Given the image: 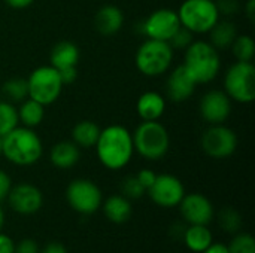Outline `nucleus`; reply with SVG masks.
<instances>
[{
	"label": "nucleus",
	"mask_w": 255,
	"mask_h": 253,
	"mask_svg": "<svg viewBox=\"0 0 255 253\" xmlns=\"http://www.w3.org/2000/svg\"><path fill=\"white\" fill-rule=\"evenodd\" d=\"M49 63L57 70L76 67L79 63V48L70 40L55 43L49 54Z\"/></svg>",
	"instance_id": "20"
},
{
	"label": "nucleus",
	"mask_w": 255,
	"mask_h": 253,
	"mask_svg": "<svg viewBox=\"0 0 255 253\" xmlns=\"http://www.w3.org/2000/svg\"><path fill=\"white\" fill-rule=\"evenodd\" d=\"M18 110V119L22 127L27 128H36L42 124L45 118V106L37 103L36 100L27 97L24 101H21Z\"/></svg>",
	"instance_id": "24"
},
{
	"label": "nucleus",
	"mask_w": 255,
	"mask_h": 253,
	"mask_svg": "<svg viewBox=\"0 0 255 253\" xmlns=\"http://www.w3.org/2000/svg\"><path fill=\"white\" fill-rule=\"evenodd\" d=\"M215 3L220 15H236L241 9L239 0H217Z\"/></svg>",
	"instance_id": "33"
},
{
	"label": "nucleus",
	"mask_w": 255,
	"mask_h": 253,
	"mask_svg": "<svg viewBox=\"0 0 255 253\" xmlns=\"http://www.w3.org/2000/svg\"><path fill=\"white\" fill-rule=\"evenodd\" d=\"M182 239L185 246L194 253H202L214 243L212 233L209 231L208 225H190L184 231Z\"/></svg>",
	"instance_id": "22"
},
{
	"label": "nucleus",
	"mask_w": 255,
	"mask_h": 253,
	"mask_svg": "<svg viewBox=\"0 0 255 253\" xmlns=\"http://www.w3.org/2000/svg\"><path fill=\"white\" fill-rule=\"evenodd\" d=\"M94 149L103 167L118 171L133 158L134 146L131 131L120 124L108 125L106 128H102Z\"/></svg>",
	"instance_id": "1"
},
{
	"label": "nucleus",
	"mask_w": 255,
	"mask_h": 253,
	"mask_svg": "<svg viewBox=\"0 0 255 253\" xmlns=\"http://www.w3.org/2000/svg\"><path fill=\"white\" fill-rule=\"evenodd\" d=\"M176 12L181 25L193 34L209 33L221 16L215 0H184Z\"/></svg>",
	"instance_id": "6"
},
{
	"label": "nucleus",
	"mask_w": 255,
	"mask_h": 253,
	"mask_svg": "<svg viewBox=\"0 0 255 253\" xmlns=\"http://www.w3.org/2000/svg\"><path fill=\"white\" fill-rule=\"evenodd\" d=\"M3 95L7 98L10 103H21L28 97V86H27V79L24 78H12L7 79L3 86H1Z\"/></svg>",
	"instance_id": "26"
},
{
	"label": "nucleus",
	"mask_w": 255,
	"mask_h": 253,
	"mask_svg": "<svg viewBox=\"0 0 255 253\" xmlns=\"http://www.w3.org/2000/svg\"><path fill=\"white\" fill-rule=\"evenodd\" d=\"M202 253H230L229 248L223 243H212L206 251H203Z\"/></svg>",
	"instance_id": "42"
},
{
	"label": "nucleus",
	"mask_w": 255,
	"mask_h": 253,
	"mask_svg": "<svg viewBox=\"0 0 255 253\" xmlns=\"http://www.w3.org/2000/svg\"><path fill=\"white\" fill-rule=\"evenodd\" d=\"M15 253H39V245L31 239H24L15 245Z\"/></svg>",
	"instance_id": "35"
},
{
	"label": "nucleus",
	"mask_w": 255,
	"mask_h": 253,
	"mask_svg": "<svg viewBox=\"0 0 255 253\" xmlns=\"http://www.w3.org/2000/svg\"><path fill=\"white\" fill-rule=\"evenodd\" d=\"M103 213L108 221L120 225L130 219L131 216V204L130 200L124 195H111L103 203Z\"/></svg>",
	"instance_id": "21"
},
{
	"label": "nucleus",
	"mask_w": 255,
	"mask_h": 253,
	"mask_svg": "<svg viewBox=\"0 0 255 253\" xmlns=\"http://www.w3.org/2000/svg\"><path fill=\"white\" fill-rule=\"evenodd\" d=\"M151 200L164 209H172L179 206L181 200L185 195L184 183L173 174H157L152 186L146 191Z\"/></svg>",
	"instance_id": "12"
},
{
	"label": "nucleus",
	"mask_w": 255,
	"mask_h": 253,
	"mask_svg": "<svg viewBox=\"0 0 255 253\" xmlns=\"http://www.w3.org/2000/svg\"><path fill=\"white\" fill-rule=\"evenodd\" d=\"M124 24V13L118 6L105 4L94 16V27L102 36L117 34Z\"/></svg>",
	"instance_id": "17"
},
{
	"label": "nucleus",
	"mask_w": 255,
	"mask_h": 253,
	"mask_svg": "<svg viewBox=\"0 0 255 253\" xmlns=\"http://www.w3.org/2000/svg\"><path fill=\"white\" fill-rule=\"evenodd\" d=\"M18 125H19V119L15 104L7 100L0 101V137L6 136Z\"/></svg>",
	"instance_id": "28"
},
{
	"label": "nucleus",
	"mask_w": 255,
	"mask_h": 253,
	"mask_svg": "<svg viewBox=\"0 0 255 253\" xmlns=\"http://www.w3.org/2000/svg\"><path fill=\"white\" fill-rule=\"evenodd\" d=\"M100 131H102V128L96 122L87 121V119L79 121L72 128V142L78 148H84V149L94 148L97 143V139L100 136Z\"/></svg>",
	"instance_id": "23"
},
{
	"label": "nucleus",
	"mask_w": 255,
	"mask_h": 253,
	"mask_svg": "<svg viewBox=\"0 0 255 253\" xmlns=\"http://www.w3.org/2000/svg\"><path fill=\"white\" fill-rule=\"evenodd\" d=\"M193 36H194V34H193L190 30H187L185 27L181 25V27L176 30V33L170 37L169 45L172 46L173 51H185V49L194 42Z\"/></svg>",
	"instance_id": "32"
},
{
	"label": "nucleus",
	"mask_w": 255,
	"mask_h": 253,
	"mask_svg": "<svg viewBox=\"0 0 255 253\" xmlns=\"http://www.w3.org/2000/svg\"><path fill=\"white\" fill-rule=\"evenodd\" d=\"M200 145L208 157L214 160H226L236 152L239 140L232 128L224 124H215L203 131Z\"/></svg>",
	"instance_id": "9"
},
{
	"label": "nucleus",
	"mask_w": 255,
	"mask_h": 253,
	"mask_svg": "<svg viewBox=\"0 0 255 253\" xmlns=\"http://www.w3.org/2000/svg\"><path fill=\"white\" fill-rule=\"evenodd\" d=\"M7 201L15 213L30 216L42 209L43 194L37 186L31 183H18L10 188L7 194Z\"/></svg>",
	"instance_id": "14"
},
{
	"label": "nucleus",
	"mask_w": 255,
	"mask_h": 253,
	"mask_svg": "<svg viewBox=\"0 0 255 253\" xmlns=\"http://www.w3.org/2000/svg\"><path fill=\"white\" fill-rule=\"evenodd\" d=\"M220 225L226 233H238L242 227V218L238 213V210L232 209V207H226L220 212L218 216Z\"/></svg>",
	"instance_id": "29"
},
{
	"label": "nucleus",
	"mask_w": 255,
	"mask_h": 253,
	"mask_svg": "<svg viewBox=\"0 0 255 253\" xmlns=\"http://www.w3.org/2000/svg\"><path fill=\"white\" fill-rule=\"evenodd\" d=\"M136 177H137L139 183L145 188V191H148V189L152 186V183H154L157 174H155L152 170H149V169H143V170H140V171L136 174Z\"/></svg>",
	"instance_id": "34"
},
{
	"label": "nucleus",
	"mask_w": 255,
	"mask_h": 253,
	"mask_svg": "<svg viewBox=\"0 0 255 253\" xmlns=\"http://www.w3.org/2000/svg\"><path fill=\"white\" fill-rule=\"evenodd\" d=\"M81 158V148H78L72 140L57 142L49 151V161L54 167L60 170H69L78 164Z\"/></svg>",
	"instance_id": "19"
},
{
	"label": "nucleus",
	"mask_w": 255,
	"mask_h": 253,
	"mask_svg": "<svg viewBox=\"0 0 255 253\" xmlns=\"http://www.w3.org/2000/svg\"><path fill=\"white\" fill-rule=\"evenodd\" d=\"M12 188V180L9 177L7 173H4L3 170H0V203L7 198V194Z\"/></svg>",
	"instance_id": "36"
},
{
	"label": "nucleus",
	"mask_w": 255,
	"mask_h": 253,
	"mask_svg": "<svg viewBox=\"0 0 255 253\" xmlns=\"http://www.w3.org/2000/svg\"><path fill=\"white\" fill-rule=\"evenodd\" d=\"M134 151L148 161H158L166 157L170 148V136L158 121H142L131 133Z\"/></svg>",
	"instance_id": "4"
},
{
	"label": "nucleus",
	"mask_w": 255,
	"mask_h": 253,
	"mask_svg": "<svg viewBox=\"0 0 255 253\" xmlns=\"http://www.w3.org/2000/svg\"><path fill=\"white\" fill-rule=\"evenodd\" d=\"M66 198L69 206L81 215L96 213L103 203L100 188L88 179L72 180L66 189Z\"/></svg>",
	"instance_id": "10"
},
{
	"label": "nucleus",
	"mask_w": 255,
	"mask_h": 253,
	"mask_svg": "<svg viewBox=\"0 0 255 253\" xmlns=\"http://www.w3.org/2000/svg\"><path fill=\"white\" fill-rule=\"evenodd\" d=\"M244 10H245V15L247 18L254 22L255 21V0H248L244 6Z\"/></svg>",
	"instance_id": "41"
},
{
	"label": "nucleus",
	"mask_w": 255,
	"mask_h": 253,
	"mask_svg": "<svg viewBox=\"0 0 255 253\" xmlns=\"http://www.w3.org/2000/svg\"><path fill=\"white\" fill-rule=\"evenodd\" d=\"M0 157H1V137H0Z\"/></svg>",
	"instance_id": "44"
},
{
	"label": "nucleus",
	"mask_w": 255,
	"mask_h": 253,
	"mask_svg": "<svg viewBox=\"0 0 255 253\" xmlns=\"http://www.w3.org/2000/svg\"><path fill=\"white\" fill-rule=\"evenodd\" d=\"M185 70L199 84H209L212 82L220 70H221V58L220 51L215 49L211 42L206 40H194L184 54V64Z\"/></svg>",
	"instance_id": "3"
},
{
	"label": "nucleus",
	"mask_w": 255,
	"mask_h": 253,
	"mask_svg": "<svg viewBox=\"0 0 255 253\" xmlns=\"http://www.w3.org/2000/svg\"><path fill=\"white\" fill-rule=\"evenodd\" d=\"M179 210L188 225H209L215 215L209 198L197 192L185 194L179 203Z\"/></svg>",
	"instance_id": "15"
},
{
	"label": "nucleus",
	"mask_w": 255,
	"mask_h": 253,
	"mask_svg": "<svg viewBox=\"0 0 255 253\" xmlns=\"http://www.w3.org/2000/svg\"><path fill=\"white\" fill-rule=\"evenodd\" d=\"M39 253H67V251H66V248H64L61 243L52 242V243H48V245L42 249V252Z\"/></svg>",
	"instance_id": "39"
},
{
	"label": "nucleus",
	"mask_w": 255,
	"mask_h": 253,
	"mask_svg": "<svg viewBox=\"0 0 255 253\" xmlns=\"http://www.w3.org/2000/svg\"><path fill=\"white\" fill-rule=\"evenodd\" d=\"M227 248L230 253H255V240L251 234H238Z\"/></svg>",
	"instance_id": "31"
},
{
	"label": "nucleus",
	"mask_w": 255,
	"mask_h": 253,
	"mask_svg": "<svg viewBox=\"0 0 255 253\" xmlns=\"http://www.w3.org/2000/svg\"><path fill=\"white\" fill-rule=\"evenodd\" d=\"M0 253H15L13 240L3 233H0Z\"/></svg>",
	"instance_id": "38"
},
{
	"label": "nucleus",
	"mask_w": 255,
	"mask_h": 253,
	"mask_svg": "<svg viewBox=\"0 0 255 253\" xmlns=\"http://www.w3.org/2000/svg\"><path fill=\"white\" fill-rule=\"evenodd\" d=\"M27 86L28 97L43 106L55 103L64 88L58 70L51 64L34 69L27 78Z\"/></svg>",
	"instance_id": "8"
},
{
	"label": "nucleus",
	"mask_w": 255,
	"mask_h": 253,
	"mask_svg": "<svg viewBox=\"0 0 255 253\" xmlns=\"http://www.w3.org/2000/svg\"><path fill=\"white\" fill-rule=\"evenodd\" d=\"M136 110L142 121H158L166 112V100L157 91H146L137 98Z\"/></svg>",
	"instance_id": "18"
},
{
	"label": "nucleus",
	"mask_w": 255,
	"mask_h": 253,
	"mask_svg": "<svg viewBox=\"0 0 255 253\" xmlns=\"http://www.w3.org/2000/svg\"><path fill=\"white\" fill-rule=\"evenodd\" d=\"M181 27L178 12L169 7H161L151 12L140 24V31L148 39L169 42L170 37Z\"/></svg>",
	"instance_id": "11"
},
{
	"label": "nucleus",
	"mask_w": 255,
	"mask_h": 253,
	"mask_svg": "<svg viewBox=\"0 0 255 253\" xmlns=\"http://www.w3.org/2000/svg\"><path fill=\"white\" fill-rule=\"evenodd\" d=\"M173 55L175 51L172 49L169 42L146 39L137 48L134 63L142 75L148 78H157L170 70Z\"/></svg>",
	"instance_id": "5"
},
{
	"label": "nucleus",
	"mask_w": 255,
	"mask_h": 253,
	"mask_svg": "<svg viewBox=\"0 0 255 253\" xmlns=\"http://www.w3.org/2000/svg\"><path fill=\"white\" fill-rule=\"evenodd\" d=\"M224 92L242 104L255 100V67L253 63L236 61L224 75Z\"/></svg>",
	"instance_id": "7"
},
{
	"label": "nucleus",
	"mask_w": 255,
	"mask_h": 253,
	"mask_svg": "<svg viewBox=\"0 0 255 253\" xmlns=\"http://www.w3.org/2000/svg\"><path fill=\"white\" fill-rule=\"evenodd\" d=\"M3 227H4V212H3V209L0 207V233H1V230H3Z\"/></svg>",
	"instance_id": "43"
},
{
	"label": "nucleus",
	"mask_w": 255,
	"mask_h": 253,
	"mask_svg": "<svg viewBox=\"0 0 255 253\" xmlns=\"http://www.w3.org/2000/svg\"><path fill=\"white\" fill-rule=\"evenodd\" d=\"M121 195H124L128 200H139L145 195V188L139 183L136 176H128L121 182Z\"/></svg>",
	"instance_id": "30"
},
{
	"label": "nucleus",
	"mask_w": 255,
	"mask_h": 253,
	"mask_svg": "<svg viewBox=\"0 0 255 253\" xmlns=\"http://www.w3.org/2000/svg\"><path fill=\"white\" fill-rule=\"evenodd\" d=\"M34 0H4V3L12 9H25L33 4Z\"/></svg>",
	"instance_id": "40"
},
{
	"label": "nucleus",
	"mask_w": 255,
	"mask_h": 253,
	"mask_svg": "<svg viewBox=\"0 0 255 253\" xmlns=\"http://www.w3.org/2000/svg\"><path fill=\"white\" fill-rule=\"evenodd\" d=\"M230 49L233 51V55L238 61L253 63L255 55V42L251 36L238 34L235 42L232 43Z\"/></svg>",
	"instance_id": "27"
},
{
	"label": "nucleus",
	"mask_w": 255,
	"mask_h": 253,
	"mask_svg": "<svg viewBox=\"0 0 255 253\" xmlns=\"http://www.w3.org/2000/svg\"><path fill=\"white\" fill-rule=\"evenodd\" d=\"M211 45L218 51L230 49L232 43L238 36V30L232 21H218L211 28Z\"/></svg>",
	"instance_id": "25"
},
{
	"label": "nucleus",
	"mask_w": 255,
	"mask_h": 253,
	"mask_svg": "<svg viewBox=\"0 0 255 253\" xmlns=\"http://www.w3.org/2000/svg\"><path fill=\"white\" fill-rule=\"evenodd\" d=\"M196 86L197 84L185 70V67L181 64L169 73L167 81H166V94L172 101L181 103L193 97Z\"/></svg>",
	"instance_id": "16"
},
{
	"label": "nucleus",
	"mask_w": 255,
	"mask_h": 253,
	"mask_svg": "<svg viewBox=\"0 0 255 253\" xmlns=\"http://www.w3.org/2000/svg\"><path fill=\"white\" fill-rule=\"evenodd\" d=\"M43 155V143L34 128L16 127L1 137V157L18 167L36 164Z\"/></svg>",
	"instance_id": "2"
},
{
	"label": "nucleus",
	"mask_w": 255,
	"mask_h": 253,
	"mask_svg": "<svg viewBox=\"0 0 255 253\" xmlns=\"http://www.w3.org/2000/svg\"><path fill=\"white\" fill-rule=\"evenodd\" d=\"M232 98L221 89H211L203 94L199 110L202 119L209 124H224L232 115Z\"/></svg>",
	"instance_id": "13"
},
{
	"label": "nucleus",
	"mask_w": 255,
	"mask_h": 253,
	"mask_svg": "<svg viewBox=\"0 0 255 253\" xmlns=\"http://www.w3.org/2000/svg\"><path fill=\"white\" fill-rule=\"evenodd\" d=\"M58 73H60V78H61V82H63L64 86H66V85H72V84L76 81V78H78V70H76V67L58 70Z\"/></svg>",
	"instance_id": "37"
}]
</instances>
